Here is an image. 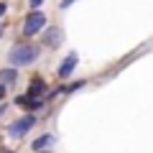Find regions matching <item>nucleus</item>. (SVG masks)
I'll use <instances>...</instances> for the list:
<instances>
[{"instance_id": "2", "label": "nucleus", "mask_w": 153, "mask_h": 153, "mask_svg": "<svg viewBox=\"0 0 153 153\" xmlns=\"http://www.w3.org/2000/svg\"><path fill=\"white\" fill-rule=\"evenodd\" d=\"M46 28V16L41 10H31L26 16V21H23V33L26 36H36V33H41Z\"/></svg>"}, {"instance_id": "6", "label": "nucleus", "mask_w": 153, "mask_h": 153, "mask_svg": "<svg viewBox=\"0 0 153 153\" xmlns=\"http://www.w3.org/2000/svg\"><path fill=\"white\" fill-rule=\"evenodd\" d=\"M44 89H46L44 79H41V76H36V79H33V82H31V87H28L26 97H28V100H38V97H41V94H44Z\"/></svg>"}, {"instance_id": "11", "label": "nucleus", "mask_w": 153, "mask_h": 153, "mask_svg": "<svg viewBox=\"0 0 153 153\" xmlns=\"http://www.w3.org/2000/svg\"><path fill=\"white\" fill-rule=\"evenodd\" d=\"M5 92H8V89L3 87V84H0V102H3V100H5Z\"/></svg>"}, {"instance_id": "1", "label": "nucleus", "mask_w": 153, "mask_h": 153, "mask_svg": "<svg viewBox=\"0 0 153 153\" xmlns=\"http://www.w3.org/2000/svg\"><path fill=\"white\" fill-rule=\"evenodd\" d=\"M36 59H38V49L31 46V44L13 46V49L8 51V61H10L13 66H28V64H33Z\"/></svg>"}, {"instance_id": "14", "label": "nucleus", "mask_w": 153, "mask_h": 153, "mask_svg": "<svg viewBox=\"0 0 153 153\" xmlns=\"http://www.w3.org/2000/svg\"><path fill=\"white\" fill-rule=\"evenodd\" d=\"M0 153H16V151H8V148H3V151H0Z\"/></svg>"}, {"instance_id": "3", "label": "nucleus", "mask_w": 153, "mask_h": 153, "mask_svg": "<svg viewBox=\"0 0 153 153\" xmlns=\"http://www.w3.org/2000/svg\"><path fill=\"white\" fill-rule=\"evenodd\" d=\"M33 125H36V117L33 115H23V117H18V120H13L8 125V135L10 138H23Z\"/></svg>"}, {"instance_id": "7", "label": "nucleus", "mask_w": 153, "mask_h": 153, "mask_svg": "<svg viewBox=\"0 0 153 153\" xmlns=\"http://www.w3.org/2000/svg\"><path fill=\"white\" fill-rule=\"evenodd\" d=\"M51 143H54V135H49V133H46V135H38L36 140L31 143V148H33L36 153H44V148H49Z\"/></svg>"}, {"instance_id": "13", "label": "nucleus", "mask_w": 153, "mask_h": 153, "mask_svg": "<svg viewBox=\"0 0 153 153\" xmlns=\"http://www.w3.org/2000/svg\"><path fill=\"white\" fill-rule=\"evenodd\" d=\"M5 10H8V5H5V3H0V16H5Z\"/></svg>"}, {"instance_id": "5", "label": "nucleus", "mask_w": 153, "mask_h": 153, "mask_svg": "<svg viewBox=\"0 0 153 153\" xmlns=\"http://www.w3.org/2000/svg\"><path fill=\"white\" fill-rule=\"evenodd\" d=\"M44 44H46V49H56L61 44V28L59 26H51L44 31Z\"/></svg>"}, {"instance_id": "16", "label": "nucleus", "mask_w": 153, "mask_h": 153, "mask_svg": "<svg viewBox=\"0 0 153 153\" xmlns=\"http://www.w3.org/2000/svg\"><path fill=\"white\" fill-rule=\"evenodd\" d=\"M0 36H3V28H0Z\"/></svg>"}, {"instance_id": "9", "label": "nucleus", "mask_w": 153, "mask_h": 153, "mask_svg": "<svg viewBox=\"0 0 153 153\" xmlns=\"http://www.w3.org/2000/svg\"><path fill=\"white\" fill-rule=\"evenodd\" d=\"M79 87H84V82H74V84H66V87H61V92H64V94H71V92H76Z\"/></svg>"}, {"instance_id": "17", "label": "nucleus", "mask_w": 153, "mask_h": 153, "mask_svg": "<svg viewBox=\"0 0 153 153\" xmlns=\"http://www.w3.org/2000/svg\"><path fill=\"white\" fill-rule=\"evenodd\" d=\"M46 153H49V151H46Z\"/></svg>"}, {"instance_id": "12", "label": "nucleus", "mask_w": 153, "mask_h": 153, "mask_svg": "<svg viewBox=\"0 0 153 153\" xmlns=\"http://www.w3.org/2000/svg\"><path fill=\"white\" fill-rule=\"evenodd\" d=\"M71 3H74V0H61V8H64V10H66V8H69Z\"/></svg>"}, {"instance_id": "4", "label": "nucleus", "mask_w": 153, "mask_h": 153, "mask_svg": "<svg viewBox=\"0 0 153 153\" xmlns=\"http://www.w3.org/2000/svg\"><path fill=\"white\" fill-rule=\"evenodd\" d=\"M76 61H79L76 51H69V56H66V59L59 64V76H61V79H66V76H71V74H74V69H76Z\"/></svg>"}, {"instance_id": "10", "label": "nucleus", "mask_w": 153, "mask_h": 153, "mask_svg": "<svg viewBox=\"0 0 153 153\" xmlns=\"http://www.w3.org/2000/svg\"><path fill=\"white\" fill-rule=\"evenodd\" d=\"M41 3H44V0H31V8L36 10V8H41Z\"/></svg>"}, {"instance_id": "15", "label": "nucleus", "mask_w": 153, "mask_h": 153, "mask_svg": "<svg viewBox=\"0 0 153 153\" xmlns=\"http://www.w3.org/2000/svg\"><path fill=\"white\" fill-rule=\"evenodd\" d=\"M3 110H5V107H3V105H0V115H3Z\"/></svg>"}, {"instance_id": "8", "label": "nucleus", "mask_w": 153, "mask_h": 153, "mask_svg": "<svg viewBox=\"0 0 153 153\" xmlns=\"http://www.w3.org/2000/svg\"><path fill=\"white\" fill-rule=\"evenodd\" d=\"M16 79H18V71L16 69H0V84H3V87L16 84Z\"/></svg>"}]
</instances>
